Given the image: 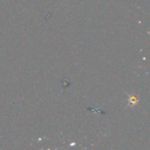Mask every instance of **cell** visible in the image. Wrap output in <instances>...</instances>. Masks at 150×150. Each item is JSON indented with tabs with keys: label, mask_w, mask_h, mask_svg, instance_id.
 <instances>
[{
	"label": "cell",
	"mask_w": 150,
	"mask_h": 150,
	"mask_svg": "<svg viewBox=\"0 0 150 150\" xmlns=\"http://www.w3.org/2000/svg\"><path fill=\"white\" fill-rule=\"evenodd\" d=\"M130 103L136 104V103H137V99H136V98H135V97H132V98H130Z\"/></svg>",
	"instance_id": "cell-1"
}]
</instances>
